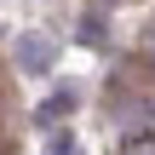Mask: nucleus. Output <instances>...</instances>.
<instances>
[{"label":"nucleus","mask_w":155,"mask_h":155,"mask_svg":"<svg viewBox=\"0 0 155 155\" xmlns=\"http://www.w3.org/2000/svg\"><path fill=\"white\" fill-rule=\"evenodd\" d=\"M12 58H17V69H29V75H35V69H46V63H52V40H46V35H23Z\"/></svg>","instance_id":"nucleus-1"},{"label":"nucleus","mask_w":155,"mask_h":155,"mask_svg":"<svg viewBox=\"0 0 155 155\" xmlns=\"http://www.w3.org/2000/svg\"><path fill=\"white\" fill-rule=\"evenodd\" d=\"M121 155H155V121H132L121 138Z\"/></svg>","instance_id":"nucleus-2"},{"label":"nucleus","mask_w":155,"mask_h":155,"mask_svg":"<svg viewBox=\"0 0 155 155\" xmlns=\"http://www.w3.org/2000/svg\"><path fill=\"white\" fill-rule=\"evenodd\" d=\"M144 52H150V63H155V29H150V35H144Z\"/></svg>","instance_id":"nucleus-3"},{"label":"nucleus","mask_w":155,"mask_h":155,"mask_svg":"<svg viewBox=\"0 0 155 155\" xmlns=\"http://www.w3.org/2000/svg\"><path fill=\"white\" fill-rule=\"evenodd\" d=\"M52 155H69V144H58V150H52Z\"/></svg>","instance_id":"nucleus-4"}]
</instances>
